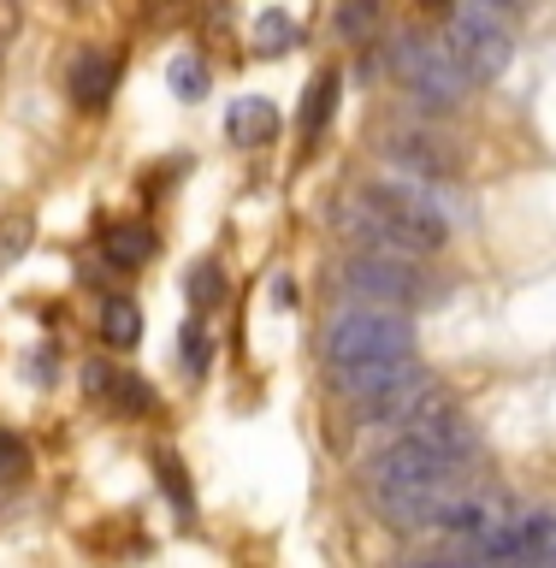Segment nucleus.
<instances>
[{
	"label": "nucleus",
	"instance_id": "nucleus-21",
	"mask_svg": "<svg viewBox=\"0 0 556 568\" xmlns=\"http://www.w3.org/2000/svg\"><path fill=\"white\" fill-rule=\"evenodd\" d=\"M0 468H24V450H18V438H7V433H0Z\"/></svg>",
	"mask_w": 556,
	"mask_h": 568
},
{
	"label": "nucleus",
	"instance_id": "nucleus-6",
	"mask_svg": "<svg viewBox=\"0 0 556 568\" xmlns=\"http://www.w3.org/2000/svg\"><path fill=\"white\" fill-rule=\"evenodd\" d=\"M462 462L468 456L444 450V444L421 438V433H403L397 444H385V450L367 462V486L373 491H385V486H433V479H456Z\"/></svg>",
	"mask_w": 556,
	"mask_h": 568
},
{
	"label": "nucleus",
	"instance_id": "nucleus-23",
	"mask_svg": "<svg viewBox=\"0 0 556 568\" xmlns=\"http://www.w3.org/2000/svg\"><path fill=\"white\" fill-rule=\"evenodd\" d=\"M421 7H426V12H444V7H451V0H421Z\"/></svg>",
	"mask_w": 556,
	"mask_h": 568
},
{
	"label": "nucleus",
	"instance_id": "nucleus-1",
	"mask_svg": "<svg viewBox=\"0 0 556 568\" xmlns=\"http://www.w3.org/2000/svg\"><path fill=\"white\" fill-rule=\"evenodd\" d=\"M344 225L367 248H391V255H438L451 237L438 202L415 184H367L362 202L344 213Z\"/></svg>",
	"mask_w": 556,
	"mask_h": 568
},
{
	"label": "nucleus",
	"instance_id": "nucleus-10",
	"mask_svg": "<svg viewBox=\"0 0 556 568\" xmlns=\"http://www.w3.org/2000/svg\"><path fill=\"white\" fill-rule=\"evenodd\" d=\"M225 136L237 142V149H261V142L279 136V106L266 95H237L225 113Z\"/></svg>",
	"mask_w": 556,
	"mask_h": 568
},
{
	"label": "nucleus",
	"instance_id": "nucleus-17",
	"mask_svg": "<svg viewBox=\"0 0 556 568\" xmlns=\"http://www.w3.org/2000/svg\"><path fill=\"white\" fill-rule=\"evenodd\" d=\"M107 390H113V397L124 403V408H142V415H149L154 408V390L137 379V373H113V379H107Z\"/></svg>",
	"mask_w": 556,
	"mask_h": 568
},
{
	"label": "nucleus",
	"instance_id": "nucleus-7",
	"mask_svg": "<svg viewBox=\"0 0 556 568\" xmlns=\"http://www.w3.org/2000/svg\"><path fill=\"white\" fill-rule=\"evenodd\" d=\"M451 491H456V479H433V486H385V491H373V497H380V509H385L391 527L415 532V527H438Z\"/></svg>",
	"mask_w": 556,
	"mask_h": 568
},
{
	"label": "nucleus",
	"instance_id": "nucleus-22",
	"mask_svg": "<svg viewBox=\"0 0 556 568\" xmlns=\"http://www.w3.org/2000/svg\"><path fill=\"white\" fill-rule=\"evenodd\" d=\"M474 7H486L497 18H515V12H522V0H474Z\"/></svg>",
	"mask_w": 556,
	"mask_h": 568
},
{
	"label": "nucleus",
	"instance_id": "nucleus-13",
	"mask_svg": "<svg viewBox=\"0 0 556 568\" xmlns=\"http://www.w3.org/2000/svg\"><path fill=\"white\" fill-rule=\"evenodd\" d=\"M332 106H337V71H320L309 83V95H302V113H296L302 136H320V124L332 119Z\"/></svg>",
	"mask_w": 556,
	"mask_h": 568
},
{
	"label": "nucleus",
	"instance_id": "nucleus-9",
	"mask_svg": "<svg viewBox=\"0 0 556 568\" xmlns=\"http://www.w3.org/2000/svg\"><path fill=\"white\" fill-rule=\"evenodd\" d=\"M391 160H397V166L408 172V178H421V184H444V178H456L462 172V160L444 149L438 136H391V149H385Z\"/></svg>",
	"mask_w": 556,
	"mask_h": 568
},
{
	"label": "nucleus",
	"instance_id": "nucleus-5",
	"mask_svg": "<svg viewBox=\"0 0 556 568\" xmlns=\"http://www.w3.org/2000/svg\"><path fill=\"white\" fill-rule=\"evenodd\" d=\"M344 291L373 302V308H415V302H426V273L408 255L367 248V255L344 261Z\"/></svg>",
	"mask_w": 556,
	"mask_h": 568
},
{
	"label": "nucleus",
	"instance_id": "nucleus-14",
	"mask_svg": "<svg viewBox=\"0 0 556 568\" xmlns=\"http://www.w3.org/2000/svg\"><path fill=\"white\" fill-rule=\"evenodd\" d=\"M522 562L556 568V515H522Z\"/></svg>",
	"mask_w": 556,
	"mask_h": 568
},
{
	"label": "nucleus",
	"instance_id": "nucleus-15",
	"mask_svg": "<svg viewBox=\"0 0 556 568\" xmlns=\"http://www.w3.org/2000/svg\"><path fill=\"white\" fill-rule=\"evenodd\" d=\"M302 42V24L284 12H261L255 18V53H291Z\"/></svg>",
	"mask_w": 556,
	"mask_h": 568
},
{
	"label": "nucleus",
	"instance_id": "nucleus-3",
	"mask_svg": "<svg viewBox=\"0 0 556 568\" xmlns=\"http://www.w3.org/2000/svg\"><path fill=\"white\" fill-rule=\"evenodd\" d=\"M332 367H355V362H397V355H415V332L397 308H362L344 314L326 337Z\"/></svg>",
	"mask_w": 556,
	"mask_h": 568
},
{
	"label": "nucleus",
	"instance_id": "nucleus-12",
	"mask_svg": "<svg viewBox=\"0 0 556 568\" xmlns=\"http://www.w3.org/2000/svg\"><path fill=\"white\" fill-rule=\"evenodd\" d=\"M101 248H107V261H113V266H124V273H131V266H142V261L154 255V231H149V225H113V231L101 237Z\"/></svg>",
	"mask_w": 556,
	"mask_h": 568
},
{
	"label": "nucleus",
	"instance_id": "nucleus-16",
	"mask_svg": "<svg viewBox=\"0 0 556 568\" xmlns=\"http://www.w3.org/2000/svg\"><path fill=\"white\" fill-rule=\"evenodd\" d=\"M172 89L184 101H202L208 95V65L195 60V53H184V60H172Z\"/></svg>",
	"mask_w": 556,
	"mask_h": 568
},
{
	"label": "nucleus",
	"instance_id": "nucleus-19",
	"mask_svg": "<svg viewBox=\"0 0 556 568\" xmlns=\"http://www.w3.org/2000/svg\"><path fill=\"white\" fill-rule=\"evenodd\" d=\"M30 248V220H7L0 225V266H12Z\"/></svg>",
	"mask_w": 556,
	"mask_h": 568
},
{
	"label": "nucleus",
	"instance_id": "nucleus-8",
	"mask_svg": "<svg viewBox=\"0 0 556 568\" xmlns=\"http://www.w3.org/2000/svg\"><path fill=\"white\" fill-rule=\"evenodd\" d=\"M71 101L83 106V113H101L107 101H113V89H119V53H107V48H83L78 60H71Z\"/></svg>",
	"mask_w": 556,
	"mask_h": 568
},
{
	"label": "nucleus",
	"instance_id": "nucleus-20",
	"mask_svg": "<svg viewBox=\"0 0 556 568\" xmlns=\"http://www.w3.org/2000/svg\"><path fill=\"white\" fill-rule=\"evenodd\" d=\"M178 355H184V362L202 373L208 367V344H202V326H184V337H178Z\"/></svg>",
	"mask_w": 556,
	"mask_h": 568
},
{
	"label": "nucleus",
	"instance_id": "nucleus-2",
	"mask_svg": "<svg viewBox=\"0 0 556 568\" xmlns=\"http://www.w3.org/2000/svg\"><path fill=\"white\" fill-rule=\"evenodd\" d=\"M444 53H451V65L468 83H492V78H504V65L515 60V36L497 12L468 0V7L451 12V24H444Z\"/></svg>",
	"mask_w": 556,
	"mask_h": 568
},
{
	"label": "nucleus",
	"instance_id": "nucleus-18",
	"mask_svg": "<svg viewBox=\"0 0 556 568\" xmlns=\"http://www.w3.org/2000/svg\"><path fill=\"white\" fill-rule=\"evenodd\" d=\"M190 302H195V308H213V302H220V266H213V261H202L190 273Z\"/></svg>",
	"mask_w": 556,
	"mask_h": 568
},
{
	"label": "nucleus",
	"instance_id": "nucleus-4",
	"mask_svg": "<svg viewBox=\"0 0 556 568\" xmlns=\"http://www.w3.org/2000/svg\"><path fill=\"white\" fill-rule=\"evenodd\" d=\"M391 71H397L408 95L426 101L433 113H451V106L468 95V78L451 65V53L433 48V42H426V36H415V30L397 36V48H391Z\"/></svg>",
	"mask_w": 556,
	"mask_h": 568
},
{
	"label": "nucleus",
	"instance_id": "nucleus-11",
	"mask_svg": "<svg viewBox=\"0 0 556 568\" xmlns=\"http://www.w3.org/2000/svg\"><path fill=\"white\" fill-rule=\"evenodd\" d=\"M101 337L113 349H137L142 344V308L131 296H107V308H101Z\"/></svg>",
	"mask_w": 556,
	"mask_h": 568
}]
</instances>
